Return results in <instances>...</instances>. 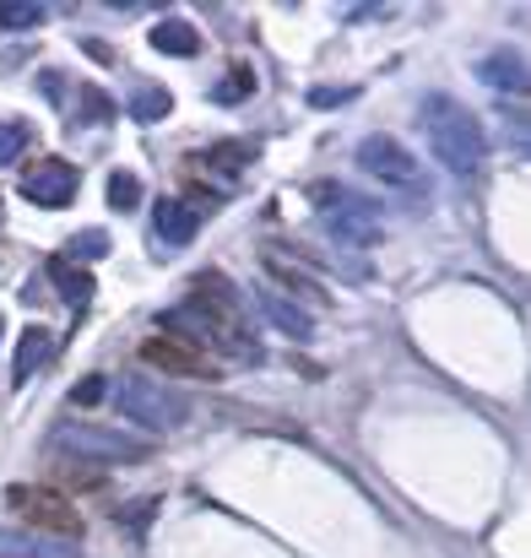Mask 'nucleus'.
<instances>
[{"label":"nucleus","mask_w":531,"mask_h":558,"mask_svg":"<svg viewBox=\"0 0 531 558\" xmlns=\"http://www.w3.org/2000/svg\"><path fill=\"white\" fill-rule=\"evenodd\" d=\"M5 505H11L16 515H27V526H38V532H55V537H76V532H82L76 505H71L65 494H55V488H27V483H16V488H5Z\"/></svg>","instance_id":"39448f33"},{"label":"nucleus","mask_w":531,"mask_h":558,"mask_svg":"<svg viewBox=\"0 0 531 558\" xmlns=\"http://www.w3.org/2000/svg\"><path fill=\"white\" fill-rule=\"evenodd\" d=\"M104 396H109V379H104V374H87V379H76V390H71L76 407H98Z\"/></svg>","instance_id":"393cba45"},{"label":"nucleus","mask_w":531,"mask_h":558,"mask_svg":"<svg viewBox=\"0 0 531 558\" xmlns=\"http://www.w3.org/2000/svg\"><path fill=\"white\" fill-rule=\"evenodd\" d=\"M22 195H27L33 206H44V211H60V206H71V201H76V169H71L65 158H44V163H33V169H27Z\"/></svg>","instance_id":"0eeeda50"},{"label":"nucleus","mask_w":531,"mask_h":558,"mask_svg":"<svg viewBox=\"0 0 531 558\" xmlns=\"http://www.w3.org/2000/svg\"><path fill=\"white\" fill-rule=\"evenodd\" d=\"M250 93H255V71H250V65H233V71H228V76H222V82L212 87V98H217L222 109H233V104H244Z\"/></svg>","instance_id":"6ab92c4d"},{"label":"nucleus","mask_w":531,"mask_h":558,"mask_svg":"<svg viewBox=\"0 0 531 558\" xmlns=\"http://www.w3.org/2000/svg\"><path fill=\"white\" fill-rule=\"evenodd\" d=\"M478 76H483L488 87L527 93V65H521V54H494V60H483V65H478Z\"/></svg>","instance_id":"f3484780"},{"label":"nucleus","mask_w":531,"mask_h":558,"mask_svg":"<svg viewBox=\"0 0 531 558\" xmlns=\"http://www.w3.org/2000/svg\"><path fill=\"white\" fill-rule=\"evenodd\" d=\"M49 353H55V337H49L44 326H27V331H22V342H16V364H11V379H16V385H27L33 374L49 364Z\"/></svg>","instance_id":"f8f14e48"},{"label":"nucleus","mask_w":531,"mask_h":558,"mask_svg":"<svg viewBox=\"0 0 531 558\" xmlns=\"http://www.w3.org/2000/svg\"><path fill=\"white\" fill-rule=\"evenodd\" d=\"M153 228H158V239H164L169 250H184V244L195 239L201 217L190 211V201H174V195H164V201L153 206Z\"/></svg>","instance_id":"1a4fd4ad"},{"label":"nucleus","mask_w":531,"mask_h":558,"mask_svg":"<svg viewBox=\"0 0 531 558\" xmlns=\"http://www.w3.org/2000/svg\"><path fill=\"white\" fill-rule=\"evenodd\" d=\"M44 22V5H33V0H0V27H38Z\"/></svg>","instance_id":"b1692460"},{"label":"nucleus","mask_w":531,"mask_h":558,"mask_svg":"<svg viewBox=\"0 0 531 558\" xmlns=\"http://www.w3.org/2000/svg\"><path fill=\"white\" fill-rule=\"evenodd\" d=\"M33 142V125L27 120H0V163H16Z\"/></svg>","instance_id":"4be33fe9"},{"label":"nucleus","mask_w":531,"mask_h":558,"mask_svg":"<svg viewBox=\"0 0 531 558\" xmlns=\"http://www.w3.org/2000/svg\"><path fill=\"white\" fill-rule=\"evenodd\" d=\"M153 49H158V54H174V60H195V54H201V33H195L184 16H164V22L153 27Z\"/></svg>","instance_id":"ddd939ff"},{"label":"nucleus","mask_w":531,"mask_h":558,"mask_svg":"<svg viewBox=\"0 0 531 558\" xmlns=\"http://www.w3.org/2000/svg\"><path fill=\"white\" fill-rule=\"evenodd\" d=\"M348 98H353V87H315V93H310L315 109H337V104H348Z\"/></svg>","instance_id":"bb28decb"},{"label":"nucleus","mask_w":531,"mask_h":558,"mask_svg":"<svg viewBox=\"0 0 531 558\" xmlns=\"http://www.w3.org/2000/svg\"><path fill=\"white\" fill-rule=\"evenodd\" d=\"M131 120H142V125H158V120H169L174 114V93L164 87V82H142L136 93H131Z\"/></svg>","instance_id":"dca6fc26"},{"label":"nucleus","mask_w":531,"mask_h":558,"mask_svg":"<svg viewBox=\"0 0 531 558\" xmlns=\"http://www.w3.org/2000/svg\"><path fill=\"white\" fill-rule=\"evenodd\" d=\"M266 271H271V277H277V282H282V288H288L293 299H304V304H315V310H321V304H331V293H326L321 282H310L304 271H293V266H282L277 255H266Z\"/></svg>","instance_id":"a211bd4d"},{"label":"nucleus","mask_w":531,"mask_h":558,"mask_svg":"<svg viewBox=\"0 0 531 558\" xmlns=\"http://www.w3.org/2000/svg\"><path fill=\"white\" fill-rule=\"evenodd\" d=\"M358 169L363 174H374V185H390V190H423V169H418V158L401 147V142H390V136H363L358 142Z\"/></svg>","instance_id":"423d86ee"},{"label":"nucleus","mask_w":531,"mask_h":558,"mask_svg":"<svg viewBox=\"0 0 531 558\" xmlns=\"http://www.w3.org/2000/svg\"><path fill=\"white\" fill-rule=\"evenodd\" d=\"M0 337H5V320H0Z\"/></svg>","instance_id":"c85d7f7f"},{"label":"nucleus","mask_w":531,"mask_h":558,"mask_svg":"<svg viewBox=\"0 0 531 558\" xmlns=\"http://www.w3.org/2000/svg\"><path fill=\"white\" fill-rule=\"evenodd\" d=\"M310 201L326 211V233L348 250H363V244H379V217L363 195H348L337 185H310Z\"/></svg>","instance_id":"7ed1b4c3"},{"label":"nucleus","mask_w":531,"mask_h":558,"mask_svg":"<svg viewBox=\"0 0 531 558\" xmlns=\"http://www.w3.org/2000/svg\"><path fill=\"white\" fill-rule=\"evenodd\" d=\"M98 255H109V233H104V228H82V233L65 244V260H76V266H82V260H98Z\"/></svg>","instance_id":"412c9836"},{"label":"nucleus","mask_w":531,"mask_h":558,"mask_svg":"<svg viewBox=\"0 0 531 558\" xmlns=\"http://www.w3.org/2000/svg\"><path fill=\"white\" fill-rule=\"evenodd\" d=\"M255 299H261V310L271 315V326H277L282 337H293V342H310V337H315V320H310L293 299H282L277 288H255Z\"/></svg>","instance_id":"9d476101"},{"label":"nucleus","mask_w":531,"mask_h":558,"mask_svg":"<svg viewBox=\"0 0 531 558\" xmlns=\"http://www.w3.org/2000/svg\"><path fill=\"white\" fill-rule=\"evenodd\" d=\"M87 54H93L98 65H109V60H114V54H109V44H98V38H87Z\"/></svg>","instance_id":"cd10ccee"},{"label":"nucleus","mask_w":531,"mask_h":558,"mask_svg":"<svg viewBox=\"0 0 531 558\" xmlns=\"http://www.w3.org/2000/svg\"><path fill=\"white\" fill-rule=\"evenodd\" d=\"M418 125H423L434 158H439L450 174L472 180V174L483 169L488 142H483V125H478V114H472L467 104H456V98H445V93H429V98L418 104Z\"/></svg>","instance_id":"f257e3e1"},{"label":"nucleus","mask_w":531,"mask_h":558,"mask_svg":"<svg viewBox=\"0 0 531 558\" xmlns=\"http://www.w3.org/2000/svg\"><path fill=\"white\" fill-rule=\"evenodd\" d=\"M109 114H114L109 93H98V87H82V120H109Z\"/></svg>","instance_id":"a878e982"},{"label":"nucleus","mask_w":531,"mask_h":558,"mask_svg":"<svg viewBox=\"0 0 531 558\" xmlns=\"http://www.w3.org/2000/svg\"><path fill=\"white\" fill-rule=\"evenodd\" d=\"M49 282H55V293H60L65 304H76V310L93 299V271H82V266H76V260H65V255H55V260H49Z\"/></svg>","instance_id":"4468645a"},{"label":"nucleus","mask_w":531,"mask_h":558,"mask_svg":"<svg viewBox=\"0 0 531 558\" xmlns=\"http://www.w3.org/2000/svg\"><path fill=\"white\" fill-rule=\"evenodd\" d=\"M49 483H55V494H98L104 488V466H93V461H82V456H49Z\"/></svg>","instance_id":"9b49d317"},{"label":"nucleus","mask_w":531,"mask_h":558,"mask_svg":"<svg viewBox=\"0 0 531 558\" xmlns=\"http://www.w3.org/2000/svg\"><path fill=\"white\" fill-rule=\"evenodd\" d=\"M104 195H109L114 211H131V206L142 201V180H136L131 169H120V174H109V190H104Z\"/></svg>","instance_id":"5701e85b"},{"label":"nucleus","mask_w":531,"mask_h":558,"mask_svg":"<svg viewBox=\"0 0 531 558\" xmlns=\"http://www.w3.org/2000/svg\"><path fill=\"white\" fill-rule=\"evenodd\" d=\"M190 299H201V304H212V310H228V315H244V293H239L222 271H201V277L190 282Z\"/></svg>","instance_id":"2eb2a0df"},{"label":"nucleus","mask_w":531,"mask_h":558,"mask_svg":"<svg viewBox=\"0 0 531 558\" xmlns=\"http://www.w3.org/2000/svg\"><path fill=\"white\" fill-rule=\"evenodd\" d=\"M136 359H147L158 374H184V379H217V364L212 359H201L195 348H184V342H169V337H147L142 342V353Z\"/></svg>","instance_id":"6e6552de"},{"label":"nucleus","mask_w":531,"mask_h":558,"mask_svg":"<svg viewBox=\"0 0 531 558\" xmlns=\"http://www.w3.org/2000/svg\"><path fill=\"white\" fill-rule=\"evenodd\" d=\"M114 407L131 417V423H142V428H153V434H164V428H179L184 417H190V401L174 396V390H158V385H147L142 374H120L114 379Z\"/></svg>","instance_id":"f03ea898"},{"label":"nucleus","mask_w":531,"mask_h":558,"mask_svg":"<svg viewBox=\"0 0 531 558\" xmlns=\"http://www.w3.org/2000/svg\"><path fill=\"white\" fill-rule=\"evenodd\" d=\"M55 445H65L71 456H93V461H147L153 445L136 439V434H114V428H93V423H65L55 434Z\"/></svg>","instance_id":"20e7f679"},{"label":"nucleus","mask_w":531,"mask_h":558,"mask_svg":"<svg viewBox=\"0 0 531 558\" xmlns=\"http://www.w3.org/2000/svg\"><path fill=\"white\" fill-rule=\"evenodd\" d=\"M206 163H212L217 174H239L244 163H255V147H250V142H222V147L206 153Z\"/></svg>","instance_id":"aec40b11"}]
</instances>
